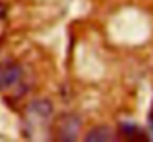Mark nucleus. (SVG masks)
I'll list each match as a JSON object with an SVG mask.
<instances>
[{"label": "nucleus", "mask_w": 153, "mask_h": 142, "mask_svg": "<svg viewBox=\"0 0 153 142\" xmlns=\"http://www.w3.org/2000/svg\"><path fill=\"white\" fill-rule=\"evenodd\" d=\"M51 104L48 101H35L33 104H30L28 107V114H27V119L30 124L33 125H41L45 122L50 121L51 117Z\"/></svg>", "instance_id": "nucleus-3"}, {"label": "nucleus", "mask_w": 153, "mask_h": 142, "mask_svg": "<svg viewBox=\"0 0 153 142\" xmlns=\"http://www.w3.org/2000/svg\"><path fill=\"white\" fill-rule=\"evenodd\" d=\"M5 17H7V5L4 3V0H0V25L5 20Z\"/></svg>", "instance_id": "nucleus-5"}, {"label": "nucleus", "mask_w": 153, "mask_h": 142, "mask_svg": "<svg viewBox=\"0 0 153 142\" xmlns=\"http://www.w3.org/2000/svg\"><path fill=\"white\" fill-rule=\"evenodd\" d=\"M81 132V119L74 114H63L53 125V135L58 140H76Z\"/></svg>", "instance_id": "nucleus-2"}, {"label": "nucleus", "mask_w": 153, "mask_h": 142, "mask_svg": "<svg viewBox=\"0 0 153 142\" xmlns=\"http://www.w3.org/2000/svg\"><path fill=\"white\" fill-rule=\"evenodd\" d=\"M23 83V68L18 63L8 61L0 65V92L10 94Z\"/></svg>", "instance_id": "nucleus-1"}, {"label": "nucleus", "mask_w": 153, "mask_h": 142, "mask_svg": "<svg viewBox=\"0 0 153 142\" xmlns=\"http://www.w3.org/2000/svg\"><path fill=\"white\" fill-rule=\"evenodd\" d=\"M114 134L107 127H96L86 135V140H110Z\"/></svg>", "instance_id": "nucleus-4"}]
</instances>
